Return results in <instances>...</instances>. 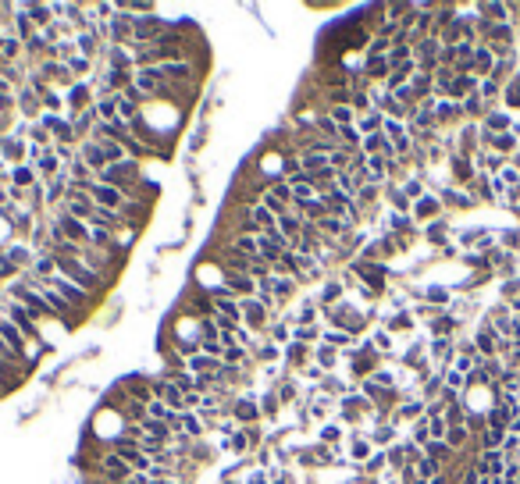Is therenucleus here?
<instances>
[{
  "mask_svg": "<svg viewBox=\"0 0 520 484\" xmlns=\"http://www.w3.org/2000/svg\"><path fill=\"white\" fill-rule=\"evenodd\" d=\"M54 260H57V257H54ZM57 271H61L68 282H75L82 292H89V296H100V292H104V278L97 275L93 267H86L82 260H57Z\"/></svg>",
  "mask_w": 520,
  "mask_h": 484,
  "instance_id": "nucleus-1",
  "label": "nucleus"
},
{
  "mask_svg": "<svg viewBox=\"0 0 520 484\" xmlns=\"http://www.w3.org/2000/svg\"><path fill=\"white\" fill-rule=\"evenodd\" d=\"M50 225L61 232V239H65V242H75V246H89V235H93V232H89V225H86V221L68 218L65 210H57V214L50 218Z\"/></svg>",
  "mask_w": 520,
  "mask_h": 484,
  "instance_id": "nucleus-2",
  "label": "nucleus"
},
{
  "mask_svg": "<svg viewBox=\"0 0 520 484\" xmlns=\"http://www.w3.org/2000/svg\"><path fill=\"white\" fill-rule=\"evenodd\" d=\"M97 474H100L104 484H125V481L136 477L132 467H129L125 460H118L114 452H107V449H104V456H100V470H97Z\"/></svg>",
  "mask_w": 520,
  "mask_h": 484,
  "instance_id": "nucleus-3",
  "label": "nucleus"
},
{
  "mask_svg": "<svg viewBox=\"0 0 520 484\" xmlns=\"http://www.w3.org/2000/svg\"><path fill=\"white\" fill-rule=\"evenodd\" d=\"M47 282H50V289H54L57 296H65V299L72 302V307H75V310H86V307H89V302H93V296H89V292H82V289H79L75 282H68L65 275H61V271H57V275H54V278H47Z\"/></svg>",
  "mask_w": 520,
  "mask_h": 484,
  "instance_id": "nucleus-4",
  "label": "nucleus"
},
{
  "mask_svg": "<svg viewBox=\"0 0 520 484\" xmlns=\"http://www.w3.org/2000/svg\"><path fill=\"white\" fill-rule=\"evenodd\" d=\"M218 296H228V299H257V282L250 275H228L225 271V285Z\"/></svg>",
  "mask_w": 520,
  "mask_h": 484,
  "instance_id": "nucleus-5",
  "label": "nucleus"
},
{
  "mask_svg": "<svg viewBox=\"0 0 520 484\" xmlns=\"http://www.w3.org/2000/svg\"><path fill=\"white\" fill-rule=\"evenodd\" d=\"M93 104H97V93H93V86H89V82H75L68 93H65L68 114H82V111H89Z\"/></svg>",
  "mask_w": 520,
  "mask_h": 484,
  "instance_id": "nucleus-6",
  "label": "nucleus"
},
{
  "mask_svg": "<svg viewBox=\"0 0 520 484\" xmlns=\"http://www.w3.org/2000/svg\"><path fill=\"white\" fill-rule=\"evenodd\" d=\"M50 86H57V89H65V93H68V89L75 86V75L68 72V65H61V60H40V68H36Z\"/></svg>",
  "mask_w": 520,
  "mask_h": 484,
  "instance_id": "nucleus-7",
  "label": "nucleus"
},
{
  "mask_svg": "<svg viewBox=\"0 0 520 484\" xmlns=\"http://www.w3.org/2000/svg\"><path fill=\"white\" fill-rule=\"evenodd\" d=\"M61 210H65L68 218H79V221L89 225V218H93L97 203H93V196H89V193H72V189H68V200H65V207H61Z\"/></svg>",
  "mask_w": 520,
  "mask_h": 484,
  "instance_id": "nucleus-8",
  "label": "nucleus"
},
{
  "mask_svg": "<svg viewBox=\"0 0 520 484\" xmlns=\"http://www.w3.org/2000/svg\"><path fill=\"white\" fill-rule=\"evenodd\" d=\"M25 157H29V143L22 136H15V132L0 136V161H11L18 168V164H25Z\"/></svg>",
  "mask_w": 520,
  "mask_h": 484,
  "instance_id": "nucleus-9",
  "label": "nucleus"
},
{
  "mask_svg": "<svg viewBox=\"0 0 520 484\" xmlns=\"http://www.w3.org/2000/svg\"><path fill=\"white\" fill-rule=\"evenodd\" d=\"M239 307H242V324H246L250 331H260L271 317V310L264 307L260 299H239Z\"/></svg>",
  "mask_w": 520,
  "mask_h": 484,
  "instance_id": "nucleus-10",
  "label": "nucleus"
},
{
  "mask_svg": "<svg viewBox=\"0 0 520 484\" xmlns=\"http://www.w3.org/2000/svg\"><path fill=\"white\" fill-rule=\"evenodd\" d=\"M4 257L22 271V275H25V271H33V264H36V246H29V242H8V250H4Z\"/></svg>",
  "mask_w": 520,
  "mask_h": 484,
  "instance_id": "nucleus-11",
  "label": "nucleus"
},
{
  "mask_svg": "<svg viewBox=\"0 0 520 484\" xmlns=\"http://www.w3.org/2000/svg\"><path fill=\"white\" fill-rule=\"evenodd\" d=\"M79 161H82L86 168H93L97 175H100L104 168H111V164H107V154H104V146L93 143V139H82V143H79Z\"/></svg>",
  "mask_w": 520,
  "mask_h": 484,
  "instance_id": "nucleus-12",
  "label": "nucleus"
},
{
  "mask_svg": "<svg viewBox=\"0 0 520 484\" xmlns=\"http://www.w3.org/2000/svg\"><path fill=\"white\" fill-rule=\"evenodd\" d=\"M232 417H235L239 428H250V424H257V420H260V406H257V399H246V396L232 399Z\"/></svg>",
  "mask_w": 520,
  "mask_h": 484,
  "instance_id": "nucleus-13",
  "label": "nucleus"
},
{
  "mask_svg": "<svg viewBox=\"0 0 520 484\" xmlns=\"http://www.w3.org/2000/svg\"><path fill=\"white\" fill-rule=\"evenodd\" d=\"M15 97H18V111L25 114V121H29V125H33V121H40V114H43L40 93H33V89H29V86H22Z\"/></svg>",
  "mask_w": 520,
  "mask_h": 484,
  "instance_id": "nucleus-14",
  "label": "nucleus"
},
{
  "mask_svg": "<svg viewBox=\"0 0 520 484\" xmlns=\"http://www.w3.org/2000/svg\"><path fill=\"white\" fill-rule=\"evenodd\" d=\"M104 60L111 72H136V60L129 47H104Z\"/></svg>",
  "mask_w": 520,
  "mask_h": 484,
  "instance_id": "nucleus-15",
  "label": "nucleus"
},
{
  "mask_svg": "<svg viewBox=\"0 0 520 484\" xmlns=\"http://www.w3.org/2000/svg\"><path fill=\"white\" fill-rule=\"evenodd\" d=\"M75 50H79L82 57H89V60H97L100 50H104V40L93 33V29H86V33H75Z\"/></svg>",
  "mask_w": 520,
  "mask_h": 484,
  "instance_id": "nucleus-16",
  "label": "nucleus"
},
{
  "mask_svg": "<svg viewBox=\"0 0 520 484\" xmlns=\"http://www.w3.org/2000/svg\"><path fill=\"white\" fill-rule=\"evenodd\" d=\"M36 168V175L43 178V182H50V178H57V175H65V164L57 161V154H54V146L50 150H43V157L33 164Z\"/></svg>",
  "mask_w": 520,
  "mask_h": 484,
  "instance_id": "nucleus-17",
  "label": "nucleus"
},
{
  "mask_svg": "<svg viewBox=\"0 0 520 484\" xmlns=\"http://www.w3.org/2000/svg\"><path fill=\"white\" fill-rule=\"evenodd\" d=\"M89 196H93V203H97V207H107V210H121V203H125V196H121L118 189L100 186V182H97L93 189H89Z\"/></svg>",
  "mask_w": 520,
  "mask_h": 484,
  "instance_id": "nucleus-18",
  "label": "nucleus"
},
{
  "mask_svg": "<svg viewBox=\"0 0 520 484\" xmlns=\"http://www.w3.org/2000/svg\"><path fill=\"white\" fill-rule=\"evenodd\" d=\"M221 367H225V363L214 360V356H207V353H196L193 360H186V371H189V374H221Z\"/></svg>",
  "mask_w": 520,
  "mask_h": 484,
  "instance_id": "nucleus-19",
  "label": "nucleus"
},
{
  "mask_svg": "<svg viewBox=\"0 0 520 484\" xmlns=\"http://www.w3.org/2000/svg\"><path fill=\"white\" fill-rule=\"evenodd\" d=\"M282 356H285V363H289V367H307V363L314 360V346H299V342H289V346L282 349Z\"/></svg>",
  "mask_w": 520,
  "mask_h": 484,
  "instance_id": "nucleus-20",
  "label": "nucleus"
},
{
  "mask_svg": "<svg viewBox=\"0 0 520 484\" xmlns=\"http://www.w3.org/2000/svg\"><path fill=\"white\" fill-rule=\"evenodd\" d=\"M360 75L371 82V79H385L388 82V75H392V65H388V57H367L363 60V68H360Z\"/></svg>",
  "mask_w": 520,
  "mask_h": 484,
  "instance_id": "nucleus-21",
  "label": "nucleus"
},
{
  "mask_svg": "<svg viewBox=\"0 0 520 484\" xmlns=\"http://www.w3.org/2000/svg\"><path fill=\"white\" fill-rule=\"evenodd\" d=\"M18 8H22L29 18H33V25H36V29H50V25L57 22L50 4H18Z\"/></svg>",
  "mask_w": 520,
  "mask_h": 484,
  "instance_id": "nucleus-22",
  "label": "nucleus"
},
{
  "mask_svg": "<svg viewBox=\"0 0 520 484\" xmlns=\"http://www.w3.org/2000/svg\"><path fill=\"white\" fill-rule=\"evenodd\" d=\"M356 129H360V136H378L381 129H385V114L375 107V111H367V114H360L356 118Z\"/></svg>",
  "mask_w": 520,
  "mask_h": 484,
  "instance_id": "nucleus-23",
  "label": "nucleus"
},
{
  "mask_svg": "<svg viewBox=\"0 0 520 484\" xmlns=\"http://www.w3.org/2000/svg\"><path fill=\"white\" fill-rule=\"evenodd\" d=\"M11 186H18V189H36V186H40L36 168H33V164H18V168H11Z\"/></svg>",
  "mask_w": 520,
  "mask_h": 484,
  "instance_id": "nucleus-24",
  "label": "nucleus"
},
{
  "mask_svg": "<svg viewBox=\"0 0 520 484\" xmlns=\"http://www.w3.org/2000/svg\"><path fill=\"white\" fill-rule=\"evenodd\" d=\"M89 228H107V232H118V228H121V218H118V210L97 207V210H93V218H89Z\"/></svg>",
  "mask_w": 520,
  "mask_h": 484,
  "instance_id": "nucleus-25",
  "label": "nucleus"
},
{
  "mask_svg": "<svg viewBox=\"0 0 520 484\" xmlns=\"http://www.w3.org/2000/svg\"><path fill=\"white\" fill-rule=\"evenodd\" d=\"M214 307H218V314H221V317H228L232 324H242V307H239V299L214 296Z\"/></svg>",
  "mask_w": 520,
  "mask_h": 484,
  "instance_id": "nucleus-26",
  "label": "nucleus"
},
{
  "mask_svg": "<svg viewBox=\"0 0 520 484\" xmlns=\"http://www.w3.org/2000/svg\"><path fill=\"white\" fill-rule=\"evenodd\" d=\"M207 431V420L193 410H182V435H189V438H200Z\"/></svg>",
  "mask_w": 520,
  "mask_h": 484,
  "instance_id": "nucleus-27",
  "label": "nucleus"
},
{
  "mask_svg": "<svg viewBox=\"0 0 520 484\" xmlns=\"http://www.w3.org/2000/svg\"><path fill=\"white\" fill-rule=\"evenodd\" d=\"M314 363L324 371V374H331L335 371V363H339V349H331V346H314Z\"/></svg>",
  "mask_w": 520,
  "mask_h": 484,
  "instance_id": "nucleus-28",
  "label": "nucleus"
},
{
  "mask_svg": "<svg viewBox=\"0 0 520 484\" xmlns=\"http://www.w3.org/2000/svg\"><path fill=\"white\" fill-rule=\"evenodd\" d=\"M25 54V43L11 33V36H4V40H0V57H4V65H15V60Z\"/></svg>",
  "mask_w": 520,
  "mask_h": 484,
  "instance_id": "nucleus-29",
  "label": "nucleus"
},
{
  "mask_svg": "<svg viewBox=\"0 0 520 484\" xmlns=\"http://www.w3.org/2000/svg\"><path fill=\"white\" fill-rule=\"evenodd\" d=\"M303 228H307V221H303V218H296V214H285V218H278V232H282L289 242H296V239L303 235Z\"/></svg>",
  "mask_w": 520,
  "mask_h": 484,
  "instance_id": "nucleus-30",
  "label": "nucleus"
},
{
  "mask_svg": "<svg viewBox=\"0 0 520 484\" xmlns=\"http://www.w3.org/2000/svg\"><path fill=\"white\" fill-rule=\"evenodd\" d=\"M33 218H36V214H33L29 207H18V210H15V218H11L8 225H11V232H18V235H29V232H33V225H36Z\"/></svg>",
  "mask_w": 520,
  "mask_h": 484,
  "instance_id": "nucleus-31",
  "label": "nucleus"
},
{
  "mask_svg": "<svg viewBox=\"0 0 520 484\" xmlns=\"http://www.w3.org/2000/svg\"><path fill=\"white\" fill-rule=\"evenodd\" d=\"M321 342L331 346V349H342V346L353 342V331H346V328H328V331H321Z\"/></svg>",
  "mask_w": 520,
  "mask_h": 484,
  "instance_id": "nucleus-32",
  "label": "nucleus"
},
{
  "mask_svg": "<svg viewBox=\"0 0 520 484\" xmlns=\"http://www.w3.org/2000/svg\"><path fill=\"white\" fill-rule=\"evenodd\" d=\"M33 275H36V278H54V275H57V260H54L50 253H40L36 264H33Z\"/></svg>",
  "mask_w": 520,
  "mask_h": 484,
  "instance_id": "nucleus-33",
  "label": "nucleus"
},
{
  "mask_svg": "<svg viewBox=\"0 0 520 484\" xmlns=\"http://www.w3.org/2000/svg\"><path fill=\"white\" fill-rule=\"evenodd\" d=\"M246 356H250V349H242V346H228L225 353H221V363L225 367H242V363H246Z\"/></svg>",
  "mask_w": 520,
  "mask_h": 484,
  "instance_id": "nucleus-34",
  "label": "nucleus"
},
{
  "mask_svg": "<svg viewBox=\"0 0 520 484\" xmlns=\"http://www.w3.org/2000/svg\"><path fill=\"white\" fill-rule=\"evenodd\" d=\"M328 118H331L339 129H342V125H356V111H353V107H331Z\"/></svg>",
  "mask_w": 520,
  "mask_h": 484,
  "instance_id": "nucleus-35",
  "label": "nucleus"
},
{
  "mask_svg": "<svg viewBox=\"0 0 520 484\" xmlns=\"http://www.w3.org/2000/svg\"><path fill=\"white\" fill-rule=\"evenodd\" d=\"M321 445H331V449L342 445V428H339V424H324V428H321Z\"/></svg>",
  "mask_w": 520,
  "mask_h": 484,
  "instance_id": "nucleus-36",
  "label": "nucleus"
},
{
  "mask_svg": "<svg viewBox=\"0 0 520 484\" xmlns=\"http://www.w3.org/2000/svg\"><path fill=\"white\" fill-rule=\"evenodd\" d=\"M40 104H43V111H47V114H61V111H65V97H61L57 89L43 93V97H40Z\"/></svg>",
  "mask_w": 520,
  "mask_h": 484,
  "instance_id": "nucleus-37",
  "label": "nucleus"
},
{
  "mask_svg": "<svg viewBox=\"0 0 520 484\" xmlns=\"http://www.w3.org/2000/svg\"><path fill=\"white\" fill-rule=\"evenodd\" d=\"M317 317H321V310L314 307V302H303L299 314L292 317V328H296V324H317Z\"/></svg>",
  "mask_w": 520,
  "mask_h": 484,
  "instance_id": "nucleus-38",
  "label": "nucleus"
},
{
  "mask_svg": "<svg viewBox=\"0 0 520 484\" xmlns=\"http://www.w3.org/2000/svg\"><path fill=\"white\" fill-rule=\"evenodd\" d=\"M89 68H93V60H89V57H82V54H75V57L68 60V72L75 75V82H79L82 75H89Z\"/></svg>",
  "mask_w": 520,
  "mask_h": 484,
  "instance_id": "nucleus-39",
  "label": "nucleus"
},
{
  "mask_svg": "<svg viewBox=\"0 0 520 484\" xmlns=\"http://www.w3.org/2000/svg\"><path fill=\"white\" fill-rule=\"evenodd\" d=\"M250 442H253V438H250V431H246V428H242V431H235V435H232V442H228V449L235 452V456H242V452H246V449H250Z\"/></svg>",
  "mask_w": 520,
  "mask_h": 484,
  "instance_id": "nucleus-40",
  "label": "nucleus"
},
{
  "mask_svg": "<svg viewBox=\"0 0 520 484\" xmlns=\"http://www.w3.org/2000/svg\"><path fill=\"white\" fill-rule=\"evenodd\" d=\"M435 210H439V200H432V196H420V200L413 203V214H417V218H432Z\"/></svg>",
  "mask_w": 520,
  "mask_h": 484,
  "instance_id": "nucleus-41",
  "label": "nucleus"
},
{
  "mask_svg": "<svg viewBox=\"0 0 520 484\" xmlns=\"http://www.w3.org/2000/svg\"><path fill=\"white\" fill-rule=\"evenodd\" d=\"M349 445H353L349 456H353L356 463H360V460H371V438H367V442H363V438H353Z\"/></svg>",
  "mask_w": 520,
  "mask_h": 484,
  "instance_id": "nucleus-42",
  "label": "nucleus"
},
{
  "mask_svg": "<svg viewBox=\"0 0 520 484\" xmlns=\"http://www.w3.org/2000/svg\"><path fill=\"white\" fill-rule=\"evenodd\" d=\"M424 456L439 463V460H446V456H449V445H446V442H435V438H432V442L424 445Z\"/></svg>",
  "mask_w": 520,
  "mask_h": 484,
  "instance_id": "nucleus-43",
  "label": "nucleus"
},
{
  "mask_svg": "<svg viewBox=\"0 0 520 484\" xmlns=\"http://www.w3.org/2000/svg\"><path fill=\"white\" fill-rule=\"evenodd\" d=\"M335 299H342V285L339 282H328L321 289V307H328V302H335Z\"/></svg>",
  "mask_w": 520,
  "mask_h": 484,
  "instance_id": "nucleus-44",
  "label": "nucleus"
},
{
  "mask_svg": "<svg viewBox=\"0 0 520 484\" xmlns=\"http://www.w3.org/2000/svg\"><path fill=\"white\" fill-rule=\"evenodd\" d=\"M474 68H481V72L492 68V50H488V47H478V50H474Z\"/></svg>",
  "mask_w": 520,
  "mask_h": 484,
  "instance_id": "nucleus-45",
  "label": "nucleus"
},
{
  "mask_svg": "<svg viewBox=\"0 0 520 484\" xmlns=\"http://www.w3.org/2000/svg\"><path fill=\"white\" fill-rule=\"evenodd\" d=\"M260 406V413H267V417H274V413H278V396H274V392H267V396L257 403Z\"/></svg>",
  "mask_w": 520,
  "mask_h": 484,
  "instance_id": "nucleus-46",
  "label": "nucleus"
},
{
  "mask_svg": "<svg viewBox=\"0 0 520 484\" xmlns=\"http://www.w3.org/2000/svg\"><path fill=\"white\" fill-rule=\"evenodd\" d=\"M274 396H278L282 403H292V399H296V385H292V381H282L278 388H274Z\"/></svg>",
  "mask_w": 520,
  "mask_h": 484,
  "instance_id": "nucleus-47",
  "label": "nucleus"
},
{
  "mask_svg": "<svg viewBox=\"0 0 520 484\" xmlns=\"http://www.w3.org/2000/svg\"><path fill=\"white\" fill-rule=\"evenodd\" d=\"M388 203H392L395 210H407V207H410V200H407L403 189H388Z\"/></svg>",
  "mask_w": 520,
  "mask_h": 484,
  "instance_id": "nucleus-48",
  "label": "nucleus"
},
{
  "mask_svg": "<svg viewBox=\"0 0 520 484\" xmlns=\"http://www.w3.org/2000/svg\"><path fill=\"white\" fill-rule=\"evenodd\" d=\"M403 193H407V200H420V193H424V186H420V182H417V178H410V182H407V186H403Z\"/></svg>",
  "mask_w": 520,
  "mask_h": 484,
  "instance_id": "nucleus-49",
  "label": "nucleus"
},
{
  "mask_svg": "<svg viewBox=\"0 0 520 484\" xmlns=\"http://www.w3.org/2000/svg\"><path fill=\"white\" fill-rule=\"evenodd\" d=\"M257 356H260L264 363H274V360H278V356H282V349H278V346H274V342H271V346H264V349H260Z\"/></svg>",
  "mask_w": 520,
  "mask_h": 484,
  "instance_id": "nucleus-50",
  "label": "nucleus"
},
{
  "mask_svg": "<svg viewBox=\"0 0 520 484\" xmlns=\"http://www.w3.org/2000/svg\"><path fill=\"white\" fill-rule=\"evenodd\" d=\"M420 410H424L420 403H410V406H403V410H400V417H410V420H413V417H417Z\"/></svg>",
  "mask_w": 520,
  "mask_h": 484,
  "instance_id": "nucleus-51",
  "label": "nucleus"
},
{
  "mask_svg": "<svg viewBox=\"0 0 520 484\" xmlns=\"http://www.w3.org/2000/svg\"><path fill=\"white\" fill-rule=\"evenodd\" d=\"M388 225H392V228H400V232H407V228H410V221H407L403 214H392V221H388Z\"/></svg>",
  "mask_w": 520,
  "mask_h": 484,
  "instance_id": "nucleus-52",
  "label": "nucleus"
},
{
  "mask_svg": "<svg viewBox=\"0 0 520 484\" xmlns=\"http://www.w3.org/2000/svg\"><path fill=\"white\" fill-rule=\"evenodd\" d=\"M392 346V339L385 335V331H378V335H375V349H388Z\"/></svg>",
  "mask_w": 520,
  "mask_h": 484,
  "instance_id": "nucleus-53",
  "label": "nucleus"
},
{
  "mask_svg": "<svg viewBox=\"0 0 520 484\" xmlns=\"http://www.w3.org/2000/svg\"><path fill=\"white\" fill-rule=\"evenodd\" d=\"M246 484H271V477H267L264 470H257V474H253V477H250Z\"/></svg>",
  "mask_w": 520,
  "mask_h": 484,
  "instance_id": "nucleus-54",
  "label": "nucleus"
},
{
  "mask_svg": "<svg viewBox=\"0 0 520 484\" xmlns=\"http://www.w3.org/2000/svg\"><path fill=\"white\" fill-rule=\"evenodd\" d=\"M385 467V456H371V460H367V470H381Z\"/></svg>",
  "mask_w": 520,
  "mask_h": 484,
  "instance_id": "nucleus-55",
  "label": "nucleus"
},
{
  "mask_svg": "<svg viewBox=\"0 0 520 484\" xmlns=\"http://www.w3.org/2000/svg\"><path fill=\"white\" fill-rule=\"evenodd\" d=\"M371 438H375V442H388V438H392V431H388V428H381V431H375Z\"/></svg>",
  "mask_w": 520,
  "mask_h": 484,
  "instance_id": "nucleus-56",
  "label": "nucleus"
}]
</instances>
